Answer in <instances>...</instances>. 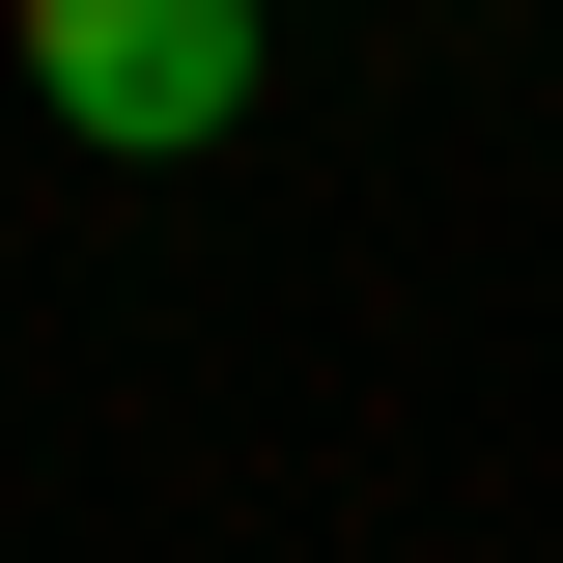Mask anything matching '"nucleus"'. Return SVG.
Returning a JSON list of instances; mask_svg holds the SVG:
<instances>
[{
  "label": "nucleus",
  "mask_w": 563,
  "mask_h": 563,
  "mask_svg": "<svg viewBox=\"0 0 563 563\" xmlns=\"http://www.w3.org/2000/svg\"><path fill=\"white\" fill-rule=\"evenodd\" d=\"M0 57L57 85V141L169 169V141H225V113H254V0H0Z\"/></svg>",
  "instance_id": "nucleus-1"
}]
</instances>
